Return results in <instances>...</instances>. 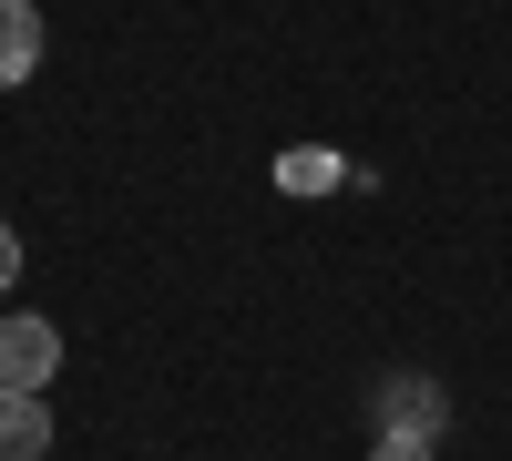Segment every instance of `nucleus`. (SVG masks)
I'll list each match as a JSON object with an SVG mask.
<instances>
[{
	"label": "nucleus",
	"instance_id": "obj_4",
	"mask_svg": "<svg viewBox=\"0 0 512 461\" xmlns=\"http://www.w3.org/2000/svg\"><path fill=\"white\" fill-rule=\"evenodd\" d=\"M379 431H420V441H441V390H431V380H390V400H379Z\"/></svg>",
	"mask_w": 512,
	"mask_h": 461
},
{
	"label": "nucleus",
	"instance_id": "obj_2",
	"mask_svg": "<svg viewBox=\"0 0 512 461\" xmlns=\"http://www.w3.org/2000/svg\"><path fill=\"white\" fill-rule=\"evenodd\" d=\"M41 72V11L31 0H0V93H21Z\"/></svg>",
	"mask_w": 512,
	"mask_h": 461
},
{
	"label": "nucleus",
	"instance_id": "obj_6",
	"mask_svg": "<svg viewBox=\"0 0 512 461\" xmlns=\"http://www.w3.org/2000/svg\"><path fill=\"white\" fill-rule=\"evenodd\" d=\"M369 461H431V441H420V431H379V451Z\"/></svg>",
	"mask_w": 512,
	"mask_h": 461
},
{
	"label": "nucleus",
	"instance_id": "obj_1",
	"mask_svg": "<svg viewBox=\"0 0 512 461\" xmlns=\"http://www.w3.org/2000/svg\"><path fill=\"white\" fill-rule=\"evenodd\" d=\"M52 369H62V328L52 318H0V390H52Z\"/></svg>",
	"mask_w": 512,
	"mask_h": 461
},
{
	"label": "nucleus",
	"instance_id": "obj_7",
	"mask_svg": "<svg viewBox=\"0 0 512 461\" xmlns=\"http://www.w3.org/2000/svg\"><path fill=\"white\" fill-rule=\"evenodd\" d=\"M11 287H21V236L0 226V298H11Z\"/></svg>",
	"mask_w": 512,
	"mask_h": 461
},
{
	"label": "nucleus",
	"instance_id": "obj_3",
	"mask_svg": "<svg viewBox=\"0 0 512 461\" xmlns=\"http://www.w3.org/2000/svg\"><path fill=\"white\" fill-rule=\"evenodd\" d=\"M52 451V410L41 390H0V461H41Z\"/></svg>",
	"mask_w": 512,
	"mask_h": 461
},
{
	"label": "nucleus",
	"instance_id": "obj_5",
	"mask_svg": "<svg viewBox=\"0 0 512 461\" xmlns=\"http://www.w3.org/2000/svg\"><path fill=\"white\" fill-rule=\"evenodd\" d=\"M328 175H338V164H328V154H318V144H297V154H287V185H297V195H318V185H328Z\"/></svg>",
	"mask_w": 512,
	"mask_h": 461
}]
</instances>
